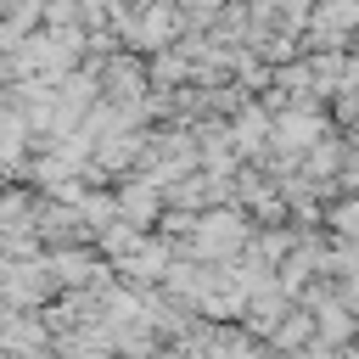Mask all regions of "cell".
Instances as JSON below:
<instances>
[{
    "label": "cell",
    "mask_w": 359,
    "mask_h": 359,
    "mask_svg": "<svg viewBox=\"0 0 359 359\" xmlns=\"http://www.w3.org/2000/svg\"><path fill=\"white\" fill-rule=\"evenodd\" d=\"M337 224H342L348 236H359V202H353V208H342V213H337Z\"/></svg>",
    "instance_id": "3957f363"
},
{
    "label": "cell",
    "mask_w": 359,
    "mask_h": 359,
    "mask_svg": "<svg viewBox=\"0 0 359 359\" xmlns=\"http://www.w3.org/2000/svg\"><path fill=\"white\" fill-rule=\"evenodd\" d=\"M241 241H247V224H241L236 213H208L202 230H196V247H202V252H230V247H241Z\"/></svg>",
    "instance_id": "6da1fadb"
},
{
    "label": "cell",
    "mask_w": 359,
    "mask_h": 359,
    "mask_svg": "<svg viewBox=\"0 0 359 359\" xmlns=\"http://www.w3.org/2000/svg\"><path fill=\"white\" fill-rule=\"evenodd\" d=\"M320 140V118L314 112H286L280 118V146H314Z\"/></svg>",
    "instance_id": "7a4b0ae2"
}]
</instances>
